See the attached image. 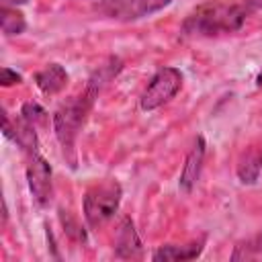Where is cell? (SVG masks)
Returning a JSON list of instances; mask_svg holds the SVG:
<instances>
[{
    "instance_id": "cell-14",
    "label": "cell",
    "mask_w": 262,
    "mask_h": 262,
    "mask_svg": "<svg viewBox=\"0 0 262 262\" xmlns=\"http://www.w3.org/2000/svg\"><path fill=\"white\" fill-rule=\"evenodd\" d=\"M0 27H2V33L6 37H14V35H20L27 29V20H25L23 12L16 10V6L2 4V8H0Z\"/></svg>"
},
{
    "instance_id": "cell-3",
    "label": "cell",
    "mask_w": 262,
    "mask_h": 262,
    "mask_svg": "<svg viewBox=\"0 0 262 262\" xmlns=\"http://www.w3.org/2000/svg\"><path fill=\"white\" fill-rule=\"evenodd\" d=\"M121 196L123 188L113 178L92 184L84 194V219L88 227L98 229L104 223H108L121 205Z\"/></svg>"
},
{
    "instance_id": "cell-7",
    "label": "cell",
    "mask_w": 262,
    "mask_h": 262,
    "mask_svg": "<svg viewBox=\"0 0 262 262\" xmlns=\"http://www.w3.org/2000/svg\"><path fill=\"white\" fill-rule=\"evenodd\" d=\"M2 131L8 139H12L23 151L27 154H35L37 151V133H35V125L29 123L23 115H18L14 121L4 113L2 117Z\"/></svg>"
},
{
    "instance_id": "cell-5",
    "label": "cell",
    "mask_w": 262,
    "mask_h": 262,
    "mask_svg": "<svg viewBox=\"0 0 262 262\" xmlns=\"http://www.w3.org/2000/svg\"><path fill=\"white\" fill-rule=\"evenodd\" d=\"M172 0H100L96 4V10L106 18L131 23L160 12Z\"/></svg>"
},
{
    "instance_id": "cell-4",
    "label": "cell",
    "mask_w": 262,
    "mask_h": 262,
    "mask_svg": "<svg viewBox=\"0 0 262 262\" xmlns=\"http://www.w3.org/2000/svg\"><path fill=\"white\" fill-rule=\"evenodd\" d=\"M180 88H182V72L174 66H162L145 86L139 98V106L143 111L160 108L162 104L170 102L180 92Z\"/></svg>"
},
{
    "instance_id": "cell-6",
    "label": "cell",
    "mask_w": 262,
    "mask_h": 262,
    "mask_svg": "<svg viewBox=\"0 0 262 262\" xmlns=\"http://www.w3.org/2000/svg\"><path fill=\"white\" fill-rule=\"evenodd\" d=\"M27 182L37 207H47L53 199V180H51V166L39 154H29L27 162Z\"/></svg>"
},
{
    "instance_id": "cell-15",
    "label": "cell",
    "mask_w": 262,
    "mask_h": 262,
    "mask_svg": "<svg viewBox=\"0 0 262 262\" xmlns=\"http://www.w3.org/2000/svg\"><path fill=\"white\" fill-rule=\"evenodd\" d=\"M20 115H23V117H25L29 123H33V125H35L37 121H43L47 113H45V111H43V108H41L37 102H27V104L23 106Z\"/></svg>"
},
{
    "instance_id": "cell-1",
    "label": "cell",
    "mask_w": 262,
    "mask_h": 262,
    "mask_svg": "<svg viewBox=\"0 0 262 262\" xmlns=\"http://www.w3.org/2000/svg\"><path fill=\"white\" fill-rule=\"evenodd\" d=\"M256 8H262V0H207L186 14L180 31L184 37L229 35L239 31Z\"/></svg>"
},
{
    "instance_id": "cell-2",
    "label": "cell",
    "mask_w": 262,
    "mask_h": 262,
    "mask_svg": "<svg viewBox=\"0 0 262 262\" xmlns=\"http://www.w3.org/2000/svg\"><path fill=\"white\" fill-rule=\"evenodd\" d=\"M98 96L84 88L78 96H72L68 98L66 102L59 104V108L53 113V131H55V137L61 145V151L66 156V160L70 162L72 168H76V162H78V156H76V139L86 123V117L94 104Z\"/></svg>"
},
{
    "instance_id": "cell-13",
    "label": "cell",
    "mask_w": 262,
    "mask_h": 262,
    "mask_svg": "<svg viewBox=\"0 0 262 262\" xmlns=\"http://www.w3.org/2000/svg\"><path fill=\"white\" fill-rule=\"evenodd\" d=\"M229 260H233V262H248V260L262 262V231L237 242L233 246Z\"/></svg>"
},
{
    "instance_id": "cell-11",
    "label": "cell",
    "mask_w": 262,
    "mask_h": 262,
    "mask_svg": "<svg viewBox=\"0 0 262 262\" xmlns=\"http://www.w3.org/2000/svg\"><path fill=\"white\" fill-rule=\"evenodd\" d=\"M68 80H70V76H68L66 68L59 66V63H47L43 70H39V72L35 74V84H37V88H39L43 94H47V96L61 92V90L68 86Z\"/></svg>"
},
{
    "instance_id": "cell-16",
    "label": "cell",
    "mask_w": 262,
    "mask_h": 262,
    "mask_svg": "<svg viewBox=\"0 0 262 262\" xmlns=\"http://www.w3.org/2000/svg\"><path fill=\"white\" fill-rule=\"evenodd\" d=\"M20 82H23L20 74H16L14 70H10L8 66H4L0 70V84L2 86H14V84H20Z\"/></svg>"
},
{
    "instance_id": "cell-17",
    "label": "cell",
    "mask_w": 262,
    "mask_h": 262,
    "mask_svg": "<svg viewBox=\"0 0 262 262\" xmlns=\"http://www.w3.org/2000/svg\"><path fill=\"white\" fill-rule=\"evenodd\" d=\"M25 2H29V0H2V4H12V6H16V4H25Z\"/></svg>"
},
{
    "instance_id": "cell-9",
    "label": "cell",
    "mask_w": 262,
    "mask_h": 262,
    "mask_svg": "<svg viewBox=\"0 0 262 262\" xmlns=\"http://www.w3.org/2000/svg\"><path fill=\"white\" fill-rule=\"evenodd\" d=\"M115 254L119 258H141L143 256V246H141V239H139L131 219H123L117 229Z\"/></svg>"
},
{
    "instance_id": "cell-18",
    "label": "cell",
    "mask_w": 262,
    "mask_h": 262,
    "mask_svg": "<svg viewBox=\"0 0 262 262\" xmlns=\"http://www.w3.org/2000/svg\"><path fill=\"white\" fill-rule=\"evenodd\" d=\"M256 86H258V88H262V70H260V74L256 76Z\"/></svg>"
},
{
    "instance_id": "cell-8",
    "label": "cell",
    "mask_w": 262,
    "mask_h": 262,
    "mask_svg": "<svg viewBox=\"0 0 262 262\" xmlns=\"http://www.w3.org/2000/svg\"><path fill=\"white\" fill-rule=\"evenodd\" d=\"M203 162H205V139L203 135H199L184 160V166H182V172H180V180H178V186L180 190L184 192H190L201 176V170H203Z\"/></svg>"
},
{
    "instance_id": "cell-10",
    "label": "cell",
    "mask_w": 262,
    "mask_h": 262,
    "mask_svg": "<svg viewBox=\"0 0 262 262\" xmlns=\"http://www.w3.org/2000/svg\"><path fill=\"white\" fill-rule=\"evenodd\" d=\"M205 239H199V242H190V244H166V246H160L151 258L156 262H184V260H194L201 256L203 252V246Z\"/></svg>"
},
{
    "instance_id": "cell-12",
    "label": "cell",
    "mask_w": 262,
    "mask_h": 262,
    "mask_svg": "<svg viewBox=\"0 0 262 262\" xmlns=\"http://www.w3.org/2000/svg\"><path fill=\"white\" fill-rule=\"evenodd\" d=\"M237 178L242 184H254L262 172V147L260 145H248L235 166Z\"/></svg>"
}]
</instances>
